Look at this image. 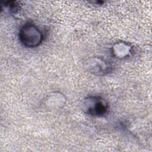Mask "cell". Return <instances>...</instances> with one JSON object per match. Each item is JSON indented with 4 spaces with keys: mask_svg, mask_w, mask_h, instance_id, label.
Here are the masks:
<instances>
[{
    "mask_svg": "<svg viewBox=\"0 0 152 152\" xmlns=\"http://www.w3.org/2000/svg\"><path fill=\"white\" fill-rule=\"evenodd\" d=\"M43 34L38 27L31 23H25L20 29L18 39L26 48H33L39 46L43 40Z\"/></svg>",
    "mask_w": 152,
    "mask_h": 152,
    "instance_id": "6da1fadb",
    "label": "cell"
},
{
    "mask_svg": "<svg viewBox=\"0 0 152 152\" xmlns=\"http://www.w3.org/2000/svg\"><path fill=\"white\" fill-rule=\"evenodd\" d=\"M85 112L94 116H103L107 113L109 109L107 102L102 97L91 96L86 97L83 103Z\"/></svg>",
    "mask_w": 152,
    "mask_h": 152,
    "instance_id": "7a4b0ae2",
    "label": "cell"
},
{
    "mask_svg": "<svg viewBox=\"0 0 152 152\" xmlns=\"http://www.w3.org/2000/svg\"><path fill=\"white\" fill-rule=\"evenodd\" d=\"M93 62L95 64V66H92V71H95V74H96V72H99L100 74H105L106 72H109V71H110V65H109L105 61L97 59V61H93Z\"/></svg>",
    "mask_w": 152,
    "mask_h": 152,
    "instance_id": "3957f363",
    "label": "cell"
}]
</instances>
